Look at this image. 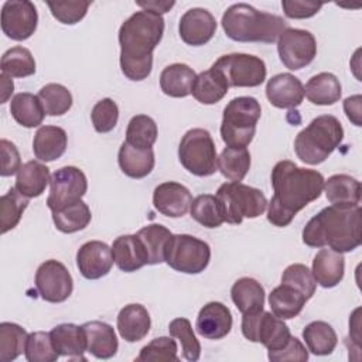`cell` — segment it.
<instances>
[{
    "instance_id": "1",
    "label": "cell",
    "mask_w": 362,
    "mask_h": 362,
    "mask_svg": "<svg viewBox=\"0 0 362 362\" xmlns=\"http://www.w3.org/2000/svg\"><path fill=\"white\" fill-rule=\"evenodd\" d=\"M324 182L317 170L298 167L290 160L276 163L272 170L273 197L267 204V221L279 228L290 225L303 208L320 198Z\"/></svg>"
},
{
    "instance_id": "2",
    "label": "cell",
    "mask_w": 362,
    "mask_h": 362,
    "mask_svg": "<svg viewBox=\"0 0 362 362\" xmlns=\"http://www.w3.org/2000/svg\"><path fill=\"white\" fill-rule=\"evenodd\" d=\"M163 16L140 10L119 28L120 69L130 81H143L151 74L153 51L164 34Z\"/></svg>"
},
{
    "instance_id": "3",
    "label": "cell",
    "mask_w": 362,
    "mask_h": 362,
    "mask_svg": "<svg viewBox=\"0 0 362 362\" xmlns=\"http://www.w3.org/2000/svg\"><path fill=\"white\" fill-rule=\"evenodd\" d=\"M301 236L310 247L328 246L338 253L352 252L362 243V209L359 205H329L305 223Z\"/></svg>"
},
{
    "instance_id": "4",
    "label": "cell",
    "mask_w": 362,
    "mask_h": 362,
    "mask_svg": "<svg viewBox=\"0 0 362 362\" xmlns=\"http://www.w3.org/2000/svg\"><path fill=\"white\" fill-rule=\"evenodd\" d=\"M222 28L238 42H274L288 27L287 21L276 14L259 11L246 3H236L226 8L221 20Z\"/></svg>"
},
{
    "instance_id": "5",
    "label": "cell",
    "mask_w": 362,
    "mask_h": 362,
    "mask_svg": "<svg viewBox=\"0 0 362 362\" xmlns=\"http://www.w3.org/2000/svg\"><path fill=\"white\" fill-rule=\"evenodd\" d=\"M344 127L332 115H321L310 122L294 140L297 157L310 165L324 163L341 144Z\"/></svg>"
},
{
    "instance_id": "6",
    "label": "cell",
    "mask_w": 362,
    "mask_h": 362,
    "mask_svg": "<svg viewBox=\"0 0 362 362\" xmlns=\"http://www.w3.org/2000/svg\"><path fill=\"white\" fill-rule=\"evenodd\" d=\"M260 115L262 107L256 98H233L225 106L221 123V137L226 147L246 148L255 137Z\"/></svg>"
},
{
    "instance_id": "7",
    "label": "cell",
    "mask_w": 362,
    "mask_h": 362,
    "mask_svg": "<svg viewBox=\"0 0 362 362\" xmlns=\"http://www.w3.org/2000/svg\"><path fill=\"white\" fill-rule=\"evenodd\" d=\"M221 204L223 221L230 225H239L245 218L260 216L267 208L264 194L242 182H225L216 191Z\"/></svg>"
},
{
    "instance_id": "8",
    "label": "cell",
    "mask_w": 362,
    "mask_h": 362,
    "mask_svg": "<svg viewBox=\"0 0 362 362\" xmlns=\"http://www.w3.org/2000/svg\"><path fill=\"white\" fill-rule=\"evenodd\" d=\"M178 160L188 173L197 177L215 174L218 156L211 133L201 127L189 129L180 141Z\"/></svg>"
},
{
    "instance_id": "9",
    "label": "cell",
    "mask_w": 362,
    "mask_h": 362,
    "mask_svg": "<svg viewBox=\"0 0 362 362\" xmlns=\"http://www.w3.org/2000/svg\"><path fill=\"white\" fill-rule=\"evenodd\" d=\"M209 260V245L192 235H171L167 242L164 262L175 272L198 274L208 267Z\"/></svg>"
},
{
    "instance_id": "10",
    "label": "cell",
    "mask_w": 362,
    "mask_h": 362,
    "mask_svg": "<svg viewBox=\"0 0 362 362\" xmlns=\"http://www.w3.org/2000/svg\"><path fill=\"white\" fill-rule=\"evenodd\" d=\"M212 66L225 76L229 88H256L264 82L267 75L264 61L250 54L222 55Z\"/></svg>"
},
{
    "instance_id": "11",
    "label": "cell",
    "mask_w": 362,
    "mask_h": 362,
    "mask_svg": "<svg viewBox=\"0 0 362 362\" xmlns=\"http://www.w3.org/2000/svg\"><path fill=\"white\" fill-rule=\"evenodd\" d=\"M240 328L246 339L262 344L267 351L283 348L291 338L290 328L284 324V320L264 310L255 314H243Z\"/></svg>"
},
{
    "instance_id": "12",
    "label": "cell",
    "mask_w": 362,
    "mask_h": 362,
    "mask_svg": "<svg viewBox=\"0 0 362 362\" xmlns=\"http://www.w3.org/2000/svg\"><path fill=\"white\" fill-rule=\"evenodd\" d=\"M88 191V180L82 170L74 165L58 168L49 181L47 206L51 212L61 211L76 204Z\"/></svg>"
},
{
    "instance_id": "13",
    "label": "cell",
    "mask_w": 362,
    "mask_h": 362,
    "mask_svg": "<svg viewBox=\"0 0 362 362\" xmlns=\"http://www.w3.org/2000/svg\"><path fill=\"white\" fill-rule=\"evenodd\" d=\"M280 61L290 71H298L310 65L317 55L315 37L301 28L287 27L277 38Z\"/></svg>"
},
{
    "instance_id": "14",
    "label": "cell",
    "mask_w": 362,
    "mask_h": 362,
    "mask_svg": "<svg viewBox=\"0 0 362 362\" xmlns=\"http://www.w3.org/2000/svg\"><path fill=\"white\" fill-rule=\"evenodd\" d=\"M35 287L44 301L64 303L72 294L74 280L64 263L49 259L38 266Z\"/></svg>"
},
{
    "instance_id": "15",
    "label": "cell",
    "mask_w": 362,
    "mask_h": 362,
    "mask_svg": "<svg viewBox=\"0 0 362 362\" xmlns=\"http://www.w3.org/2000/svg\"><path fill=\"white\" fill-rule=\"evenodd\" d=\"M38 24V13L30 0H7L1 7V30L14 40L24 41L30 38Z\"/></svg>"
},
{
    "instance_id": "16",
    "label": "cell",
    "mask_w": 362,
    "mask_h": 362,
    "mask_svg": "<svg viewBox=\"0 0 362 362\" xmlns=\"http://www.w3.org/2000/svg\"><path fill=\"white\" fill-rule=\"evenodd\" d=\"M113 262L112 247L100 240H89L76 252V266L88 280H98L109 274Z\"/></svg>"
},
{
    "instance_id": "17",
    "label": "cell",
    "mask_w": 362,
    "mask_h": 362,
    "mask_svg": "<svg viewBox=\"0 0 362 362\" xmlns=\"http://www.w3.org/2000/svg\"><path fill=\"white\" fill-rule=\"evenodd\" d=\"M216 31L215 17L205 8L194 7L187 10L178 24L181 40L187 45L201 47L212 40Z\"/></svg>"
},
{
    "instance_id": "18",
    "label": "cell",
    "mask_w": 362,
    "mask_h": 362,
    "mask_svg": "<svg viewBox=\"0 0 362 362\" xmlns=\"http://www.w3.org/2000/svg\"><path fill=\"white\" fill-rule=\"evenodd\" d=\"M192 204L189 189L175 181H165L158 184L153 192L154 208L170 218L184 216Z\"/></svg>"
},
{
    "instance_id": "19",
    "label": "cell",
    "mask_w": 362,
    "mask_h": 362,
    "mask_svg": "<svg viewBox=\"0 0 362 362\" xmlns=\"http://www.w3.org/2000/svg\"><path fill=\"white\" fill-rule=\"evenodd\" d=\"M195 329L206 339L225 338L232 329L230 310L219 301L206 303L197 315Z\"/></svg>"
},
{
    "instance_id": "20",
    "label": "cell",
    "mask_w": 362,
    "mask_h": 362,
    "mask_svg": "<svg viewBox=\"0 0 362 362\" xmlns=\"http://www.w3.org/2000/svg\"><path fill=\"white\" fill-rule=\"evenodd\" d=\"M266 96L274 107L294 109L304 99V86L291 74H277L267 81Z\"/></svg>"
},
{
    "instance_id": "21",
    "label": "cell",
    "mask_w": 362,
    "mask_h": 362,
    "mask_svg": "<svg viewBox=\"0 0 362 362\" xmlns=\"http://www.w3.org/2000/svg\"><path fill=\"white\" fill-rule=\"evenodd\" d=\"M86 339V351L98 359H110L116 355L119 342L112 325L103 321H88L81 325Z\"/></svg>"
},
{
    "instance_id": "22",
    "label": "cell",
    "mask_w": 362,
    "mask_h": 362,
    "mask_svg": "<svg viewBox=\"0 0 362 362\" xmlns=\"http://www.w3.org/2000/svg\"><path fill=\"white\" fill-rule=\"evenodd\" d=\"M119 335L127 342L141 341L150 331L151 320L147 308L141 304L124 305L116 318Z\"/></svg>"
},
{
    "instance_id": "23",
    "label": "cell",
    "mask_w": 362,
    "mask_h": 362,
    "mask_svg": "<svg viewBox=\"0 0 362 362\" xmlns=\"http://www.w3.org/2000/svg\"><path fill=\"white\" fill-rule=\"evenodd\" d=\"M313 277L324 288L338 286L345 273V259L342 253L332 249H321L313 260Z\"/></svg>"
},
{
    "instance_id": "24",
    "label": "cell",
    "mask_w": 362,
    "mask_h": 362,
    "mask_svg": "<svg viewBox=\"0 0 362 362\" xmlns=\"http://www.w3.org/2000/svg\"><path fill=\"white\" fill-rule=\"evenodd\" d=\"M68 136L59 126H41L33 140V151L37 160L49 163L58 160L66 150Z\"/></svg>"
},
{
    "instance_id": "25",
    "label": "cell",
    "mask_w": 362,
    "mask_h": 362,
    "mask_svg": "<svg viewBox=\"0 0 362 362\" xmlns=\"http://www.w3.org/2000/svg\"><path fill=\"white\" fill-rule=\"evenodd\" d=\"M112 253L116 266L124 273L136 272L147 264V253L137 235L117 236L112 243Z\"/></svg>"
},
{
    "instance_id": "26",
    "label": "cell",
    "mask_w": 362,
    "mask_h": 362,
    "mask_svg": "<svg viewBox=\"0 0 362 362\" xmlns=\"http://www.w3.org/2000/svg\"><path fill=\"white\" fill-rule=\"evenodd\" d=\"M117 163L124 175L140 180L153 171L156 157L153 148H137L123 141L117 153Z\"/></svg>"
},
{
    "instance_id": "27",
    "label": "cell",
    "mask_w": 362,
    "mask_h": 362,
    "mask_svg": "<svg viewBox=\"0 0 362 362\" xmlns=\"http://www.w3.org/2000/svg\"><path fill=\"white\" fill-rule=\"evenodd\" d=\"M52 345L59 356H68L71 359H85L86 339L82 327L65 322L54 327L49 331Z\"/></svg>"
},
{
    "instance_id": "28",
    "label": "cell",
    "mask_w": 362,
    "mask_h": 362,
    "mask_svg": "<svg viewBox=\"0 0 362 362\" xmlns=\"http://www.w3.org/2000/svg\"><path fill=\"white\" fill-rule=\"evenodd\" d=\"M328 202L337 206H358L361 202V182L348 174L331 175L324 182Z\"/></svg>"
},
{
    "instance_id": "29",
    "label": "cell",
    "mask_w": 362,
    "mask_h": 362,
    "mask_svg": "<svg viewBox=\"0 0 362 362\" xmlns=\"http://www.w3.org/2000/svg\"><path fill=\"white\" fill-rule=\"evenodd\" d=\"M197 74L187 64H171L160 74V88L170 98H187L191 95Z\"/></svg>"
},
{
    "instance_id": "30",
    "label": "cell",
    "mask_w": 362,
    "mask_h": 362,
    "mask_svg": "<svg viewBox=\"0 0 362 362\" xmlns=\"http://www.w3.org/2000/svg\"><path fill=\"white\" fill-rule=\"evenodd\" d=\"M49 181V168L40 161L31 160L20 167L16 178V189L28 199L37 198L45 191Z\"/></svg>"
},
{
    "instance_id": "31",
    "label": "cell",
    "mask_w": 362,
    "mask_h": 362,
    "mask_svg": "<svg viewBox=\"0 0 362 362\" xmlns=\"http://www.w3.org/2000/svg\"><path fill=\"white\" fill-rule=\"evenodd\" d=\"M228 90L229 85L225 76L211 66L197 75L191 93L202 105H215L225 98Z\"/></svg>"
},
{
    "instance_id": "32",
    "label": "cell",
    "mask_w": 362,
    "mask_h": 362,
    "mask_svg": "<svg viewBox=\"0 0 362 362\" xmlns=\"http://www.w3.org/2000/svg\"><path fill=\"white\" fill-rule=\"evenodd\" d=\"M230 297L242 314H255L264 307V288L252 277L238 279L230 288Z\"/></svg>"
},
{
    "instance_id": "33",
    "label": "cell",
    "mask_w": 362,
    "mask_h": 362,
    "mask_svg": "<svg viewBox=\"0 0 362 362\" xmlns=\"http://www.w3.org/2000/svg\"><path fill=\"white\" fill-rule=\"evenodd\" d=\"M304 95L313 105L331 106L341 99V82L331 72L317 74L311 76L305 83Z\"/></svg>"
},
{
    "instance_id": "34",
    "label": "cell",
    "mask_w": 362,
    "mask_h": 362,
    "mask_svg": "<svg viewBox=\"0 0 362 362\" xmlns=\"http://www.w3.org/2000/svg\"><path fill=\"white\" fill-rule=\"evenodd\" d=\"M307 301V297L301 291L283 283L274 287L269 294V305L272 313L281 320H291L297 317L303 311Z\"/></svg>"
},
{
    "instance_id": "35",
    "label": "cell",
    "mask_w": 362,
    "mask_h": 362,
    "mask_svg": "<svg viewBox=\"0 0 362 362\" xmlns=\"http://www.w3.org/2000/svg\"><path fill=\"white\" fill-rule=\"evenodd\" d=\"M10 113L13 119L23 127L33 129L42 123L45 110L38 96L30 92H20L10 102Z\"/></svg>"
},
{
    "instance_id": "36",
    "label": "cell",
    "mask_w": 362,
    "mask_h": 362,
    "mask_svg": "<svg viewBox=\"0 0 362 362\" xmlns=\"http://www.w3.org/2000/svg\"><path fill=\"white\" fill-rule=\"evenodd\" d=\"M303 339L308 351L318 356H325L334 352L338 337L334 328L325 321H313L303 329Z\"/></svg>"
},
{
    "instance_id": "37",
    "label": "cell",
    "mask_w": 362,
    "mask_h": 362,
    "mask_svg": "<svg viewBox=\"0 0 362 362\" xmlns=\"http://www.w3.org/2000/svg\"><path fill=\"white\" fill-rule=\"evenodd\" d=\"M219 173L232 182H240L250 168V153L247 148L225 147L216 160Z\"/></svg>"
},
{
    "instance_id": "38",
    "label": "cell",
    "mask_w": 362,
    "mask_h": 362,
    "mask_svg": "<svg viewBox=\"0 0 362 362\" xmlns=\"http://www.w3.org/2000/svg\"><path fill=\"white\" fill-rule=\"evenodd\" d=\"M136 235L147 253V264L163 263L165 246L173 233L160 223H150L141 228Z\"/></svg>"
},
{
    "instance_id": "39",
    "label": "cell",
    "mask_w": 362,
    "mask_h": 362,
    "mask_svg": "<svg viewBox=\"0 0 362 362\" xmlns=\"http://www.w3.org/2000/svg\"><path fill=\"white\" fill-rule=\"evenodd\" d=\"M92 219L89 206L81 199L61 211L52 212V222L62 233H75L85 229Z\"/></svg>"
},
{
    "instance_id": "40",
    "label": "cell",
    "mask_w": 362,
    "mask_h": 362,
    "mask_svg": "<svg viewBox=\"0 0 362 362\" xmlns=\"http://www.w3.org/2000/svg\"><path fill=\"white\" fill-rule=\"evenodd\" d=\"M1 74L10 78H25L35 74V59L28 48L13 47L7 49L0 61Z\"/></svg>"
},
{
    "instance_id": "41",
    "label": "cell",
    "mask_w": 362,
    "mask_h": 362,
    "mask_svg": "<svg viewBox=\"0 0 362 362\" xmlns=\"http://www.w3.org/2000/svg\"><path fill=\"white\" fill-rule=\"evenodd\" d=\"M27 331L14 322L0 324V361L11 362L17 359L24 351L27 344Z\"/></svg>"
},
{
    "instance_id": "42",
    "label": "cell",
    "mask_w": 362,
    "mask_h": 362,
    "mask_svg": "<svg viewBox=\"0 0 362 362\" xmlns=\"http://www.w3.org/2000/svg\"><path fill=\"white\" fill-rule=\"evenodd\" d=\"M158 136L156 122L147 115H136L130 119L126 129V140L137 148H153Z\"/></svg>"
},
{
    "instance_id": "43",
    "label": "cell",
    "mask_w": 362,
    "mask_h": 362,
    "mask_svg": "<svg viewBox=\"0 0 362 362\" xmlns=\"http://www.w3.org/2000/svg\"><path fill=\"white\" fill-rule=\"evenodd\" d=\"M189 212L192 219L209 229L218 228L225 222L221 204L216 195L212 194H201L194 198L189 206Z\"/></svg>"
},
{
    "instance_id": "44",
    "label": "cell",
    "mask_w": 362,
    "mask_h": 362,
    "mask_svg": "<svg viewBox=\"0 0 362 362\" xmlns=\"http://www.w3.org/2000/svg\"><path fill=\"white\" fill-rule=\"evenodd\" d=\"M28 206V198L21 195L16 187L10 188L1 198H0V230L1 233H7L8 230L14 229L24 211Z\"/></svg>"
},
{
    "instance_id": "45",
    "label": "cell",
    "mask_w": 362,
    "mask_h": 362,
    "mask_svg": "<svg viewBox=\"0 0 362 362\" xmlns=\"http://www.w3.org/2000/svg\"><path fill=\"white\" fill-rule=\"evenodd\" d=\"M38 99L48 116H62L72 107V95L61 83H47L38 92Z\"/></svg>"
},
{
    "instance_id": "46",
    "label": "cell",
    "mask_w": 362,
    "mask_h": 362,
    "mask_svg": "<svg viewBox=\"0 0 362 362\" xmlns=\"http://www.w3.org/2000/svg\"><path fill=\"white\" fill-rule=\"evenodd\" d=\"M168 332L171 337H174L180 341L184 359H187L189 362H195L199 359L201 344L192 331V325H191L189 320H187L184 317L174 318L168 324Z\"/></svg>"
},
{
    "instance_id": "47",
    "label": "cell",
    "mask_w": 362,
    "mask_h": 362,
    "mask_svg": "<svg viewBox=\"0 0 362 362\" xmlns=\"http://www.w3.org/2000/svg\"><path fill=\"white\" fill-rule=\"evenodd\" d=\"M177 342L170 337H158L140 349L137 362H178Z\"/></svg>"
},
{
    "instance_id": "48",
    "label": "cell",
    "mask_w": 362,
    "mask_h": 362,
    "mask_svg": "<svg viewBox=\"0 0 362 362\" xmlns=\"http://www.w3.org/2000/svg\"><path fill=\"white\" fill-rule=\"evenodd\" d=\"M24 355L28 362H55L59 358L52 345L49 332L44 331L28 334Z\"/></svg>"
},
{
    "instance_id": "49",
    "label": "cell",
    "mask_w": 362,
    "mask_h": 362,
    "mask_svg": "<svg viewBox=\"0 0 362 362\" xmlns=\"http://www.w3.org/2000/svg\"><path fill=\"white\" fill-rule=\"evenodd\" d=\"M281 283L297 288L307 297V300H310L314 296L317 288V283L313 277L311 270L301 263L287 266L281 274Z\"/></svg>"
},
{
    "instance_id": "50",
    "label": "cell",
    "mask_w": 362,
    "mask_h": 362,
    "mask_svg": "<svg viewBox=\"0 0 362 362\" xmlns=\"http://www.w3.org/2000/svg\"><path fill=\"white\" fill-rule=\"evenodd\" d=\"M90 119L98 133L112 132L119 120V106L110 98H103L95 103L90 112Z\"/></svg>"
},
{
    "instance_id": "51",
    "label": "cell",
    "mask_w": 362,
    "mask_h": 362,
    "mask_svg": "<svg viewBox=\"0 0 362 362\" xmlns=\"http://www.w3.org/2000/svg\"><path fill=\"white\" fill-rule=\"evenodd\" d=\"M47 6L49 7V11L54 18H57L59 23L72 25L79 23L88 13V8L90 6L89 1H47Z\"/></svg>"
},
{
    "instance_id": "52",
    "label": "cell",
    "mask_w": 362,
    "mask_h": 362,
    "mask_svg": "<svg viewBox=\"0 0 362 362\" xmlns=\"http://www.w3.org/2000/svg\"><path fill=\"white\" fill-rule=\"evenodd\" d=\"M267 356L272 362H284V361L305 362L308 359V351L298 338L291 337L283 348L277 351H269Z\"/></svg>"
},
{
    "instance_id": "53",
    "label": "cell",
    "mask_w": 362,
    "mask_h": 362,
    "mask_svg": "<svg viewBox=\"0 0 362 362\" xmlns=\"http://www.w3.org/2000/svg\"><path fill=\"white\" fill-rule=\"evenodd\" d=\"M322 6H324L322 3L305 1V0H283L281 1L284 16L294 20L310 18L315 16Z\"/></svg>"
},
{
    "instance_id": "54",
    "label": "cell",
    "mask_w": 362,
    "mask_h": 362,
    "mask_svg": "<svg viewBox=\"0 0 362 362\" xmlns=\"http://www.w3.org/2000/svg\"><path fill=\"white\" fill-rule=\"evenodd\" d=\"M0 154H1V168L0 175L1 177H10L18 173L21 167V157L14 143L10 140L1 139L0 140Z\"/></svg>"
},
{
    "instance_id": "55",
    "label": "cell",
    "mask_w": 362,
    "mask_h": 362,
    "mask_svg": "<svg viewBox=\"0 0 362 362\" xmlns=\"http://www.w3.org/2000/svg\"><path fill=\"white\" fill-rule=\"evenodd\" d=\"M361 105H362V96L361 95H354L349 96L344 100V110L346 117L355 124V126H362L361 120Z\"/></svg>"
},
{
    "instance_id": "56",
    "label": "cell",
    "mask_w": 362,
    "mask_h": 362,
    "mask_svg": "<svg viewBox=\"0 0 362 362\" xmlns=\"http://www.w3.org/2000/svg\"><path fill=\"white\" fill-rule=\"evenodd\" d=\"M136 4L139 7H141L143 10H148V11H153V13H157V14H164L167 11H170L175 1L174 0H170V1H165V0H137Z\"/></svg>"
},
{
    "instance_id": "57",
    "label": "cell",
    "mask_w": 362,
    "mask_h": 362,
    "mask_svg": "<svg viewBox=\"0 0 362 362\" xmlns=\"http://www.w3.org/2000/svg\"><path fill=\"white\" fill-rule=\"evenodd\" d=\"M359 311L361 308H356L352 315L349 317V335L356 344V346H361V318H359Z\"/></svg>"
},
{
    "instance_id": "58",
    "label": "cell",
    "mask_w": 362,
    "mask_h": 362,
    "mask_svg": "<svg viewBox=\"0 0 362 362\" xmlns=\"http://www.w3.org/2000/svg\"><path fill=\"white\" fill-rule=\"evenodd\" d=\"M0 82H1V103H6L14 90V83H13V79L6 74L0 75Z\"/></svg>"
}]
</instances>
